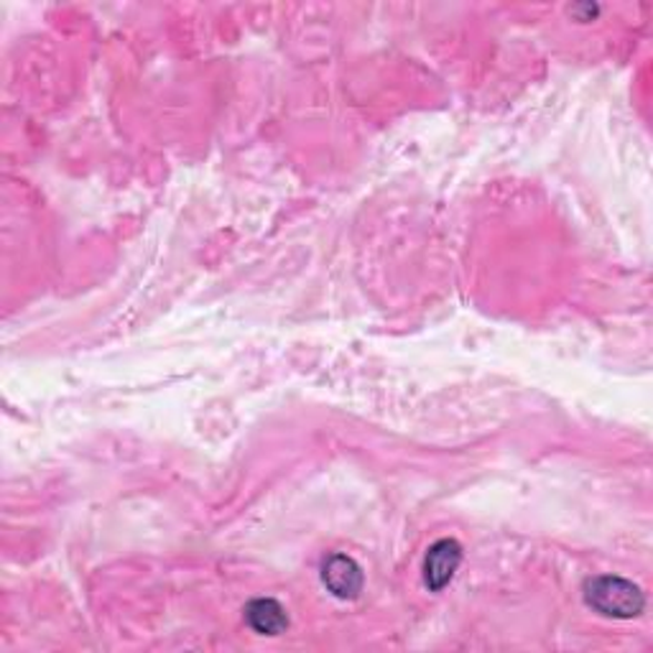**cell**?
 I'll return each mask as SVG.
<instances>
[{
  "mask_svg": "<svg viewBox=\"0 0 653 653\" xmlns=\"http://www.w3.org/2000/svg\"><path fill=\"white\" fill-rule=\"evenodd\" d=\"M322 582L324 587L340 600H355L363 592V570L348 554H332L322 564Z\"/></svg>",
  "mask_w": 653,
  "mask_h": 653,
  "instance_id": "cell-3",
  "label": "cell"
},
{
  "mask_svg": "<svg viewBox=\"0 0 653 653\" xmlns=\"http://www.w3.org/2000/svg\"><path fill=\"white\" fill-rule=\"evenodd\" d=\"M584 603L605 617L631 621L646 610V595L631 580L617 577V574H600L584 582Z\"/></svg>",
  "mask_w": 653,
  "mask_h": 653,
  "instance_id": "cell-1",
  "label": "cell"
},
{
  "mask_svg": "<svg viewBox=\"0 0 653 653\" xmlns=\"http://www.w3.org/2000/svg\"><path fill=\"white\" fill-rule=\"evenodd\" d=\"M245 623L258 635H281L289 629V615L279 600L255 597L245 605Z\"/></svg>",
  "mask_w": 653,
  "mask_h": 653,
  "instance_id": "cell-4",
  "label": "cell"
},
{
  "mask_svg": "<svg viewBox=\"0 0 653 653\" xmlns=\"http://www.w3.org/2000/svg\"><path fill=\"white\" fill-rule=\"evenodd\" d=\"M462 564V546L454 539H440L424 556V582L432 592H442Z\"/></svg>",
  "mask_w": 653,
  "mask_h": 653,
  "instance_id": "cell-2",
  "label": "cell"
}]
</instances>
